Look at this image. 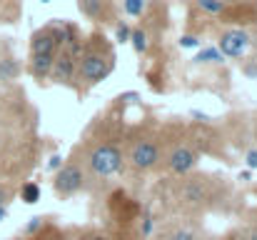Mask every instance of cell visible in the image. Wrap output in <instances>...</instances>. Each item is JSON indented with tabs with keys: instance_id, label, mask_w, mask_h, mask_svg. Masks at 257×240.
I'll list each match as a JSON object with an SVG mask.
<instances>
[{
	"instance_id": "cell-9",
	"label": "cell",
	"mask_w": 257,
	"mask_h": 240,
	"mask_svg": "<svg viewBox=\"0 0 257 240\" xmlns=\"http://www.w3.org/2000/svg\"><path fill=\"white\" fill-rule=\"evenodd\" d=\"M180 200L187 203V205H205L210 200V193H207V185L202 180H187L182 188H180Z\"/></svg>"
},
{
	"instance_id": "cell-13",
	"label": "cell",
	"mask_w": 257,
	"mask_h": 240,
	"mask_svg": "<svg viewBox=\"0 0 257 240\" xmlns=\"http://www.w3.org/2000/svg\"><path fill=\"white\" fill-rule=\"evenodd\" d=\"M192 63H197V65H205V63H225V58H222V53H220L217 48H202V50L192 58Z\"/></svg>"
},
{
	"instance_id": "cell-15",
	"label": "cell",
	"mask_w": 257,
	"mask_h": 240,
	"mask_svg": "<svg viewBox=\"0 0 257 240\" xmlns=\"http://www.w3.org/2000/svg\"><path fill=\"white\" fill-rule=\"evenodd\" d=\"M165 240H200V235L192 228H172L165 235Z\"/></svg>"
},
{
	"instance_id": "cell-21",
	"label": "cell",
	"mask_w": 257,
	"mask_h": 240,
	"mask_svg": "<svg viewBox=\"0 0 257 240\" xmlns=\"http://www.w3.org/2000/svg\"><path fill=\"white\" fill-rule=\"evenodd\" d=\"M180 48H200V38H195V35H182V38H180Z\"/></svg>"
},
{
	"instance_id": "cell-22",
	"label": "cell",
	"mask_w": 257,
	"mask_h": 240,
	"mask_svg": "<svg viewBox=\"0 0 257 240\" xmlns=\"http://www.w3.org/2000/svg\"><path fill=\"white\" fill-rule=\"evenodd\" d=\"M245 165H247L250 170H257V148H252V150L245 153Z\"/></svg>"
},
{
	"instance_id": "cell-3",
	"label": "cell",
	"mask_w": 257,
	"mask_h": 240,
	"mask_svg": "<svg viewBox=\"0 0 257 240\" xmlns=\"http://www.w3.org/2000/svg\"><path fill=\"white\" fill-rule=\"evenodd\" d=\"M115 68V60H110L105 53H85L80 60V78L87 85H97L107 78Z\"/></svg>"
},
{
	"instance_id": "cell-25",
	"label": "cell",
	"mask_w": 257,
	"mask_h": 240,
	"mask_svg": "<svg viewBox=\"0 0 257 240\" xmlns=\"http://www.w3.org/2000/svg\"><path fill=\"white\" fill-rule=\"evenodd\" d=\"M8 200H10V190H8L5 185H0V208H5Z\"/></svg>"
},
{
	"instance_id": "cell-11",
	"label": "cell",
	"mask_w": 257,
	"mask_h": 240,
	"mask_svg": "<svg viewBox=\"0 0 257 240\" xmlns=\"http://www.w3.org/2000/svg\"><path fill=\"white\" fill-rule=\"evenodd\" d=\"M18 75H20L18 60H15L13 55L0 58V83H13V80H18Z\"/></svg>"
},
{
	"instance_id": "cell-23",
	"label": "cell",
	"mask_w": 257,
	"mask_h": 240,
	"mask_svg": "<svg viewBox=\"0 0 257 240\" xmlns=\"http://www.w3.org/2000/svg\"><path fill=\"white\" fill-rule=\"evenodd\" d=\"M43 228V218H33L28 225H25V235H30V233H38Z\"/></svg>"
},
{
	"instance_id": "cell-18",
	"label": "cell",
	"mask_w": 257,
	"mask_h": 240,
	"mask_svg": "<svg viewBox=\"0 0 257 240\" xmlns=\"http://www.w3.org/2000/svg\"><path fill=\"white\" fill-rule=\"evenodd\" d=\"M143 8H145V0H125V13L133 18L143 15Z\"/></svg>"
},
{
	"instance_id": "cell-6",
	"label": "cell",
	"mask_w": 257,
	"mask_h": 240,
	"mask_svg": "<svg viewBox=\"0 0 257 240\" xmlns=\"http://www.w3.org/2000/svg\"><path fill=\"white\" fill-rule=\"evenodd\" d=\"M247 48H250V35H247L245 30L232 28V30L222 33L217 50L222 53V58H232V60H235V58H242Z\"/></svg>"
},
{
	"instance_id": "cell-28",
	"label": "cell",
	"mask_w": 257,
	"mask_h": 240,
	"mask_svg": "<svg viewBox=\"0 0 257 240\" xmlns=\"http://www.w3.org/2000/svg\"><path fill=\"white\" fill-rule=\"evenodd\" d=\"M5 218H8V208H0V223H3Z\"/></svg>"
},
{
	"instance_id": "cell-20",
	"label": "cell",
	"mask_w": 257,
	"mask_h": 240,
	"mask_svg": "<svg viewBox=\"0 0 257 240\" xmlns=\"http://www.w3.org/2000/svg\"><path fill=\"white\" fill-rule=\"evenodd\" d=\"M115 35H117V43H127L130 40V25L127 23H117Z\"/></svg>"
},
{
	"instance_id": "cell-4",
	"label": "cell",
	"mask_w": 257,
	"mask_h": 240,
	"mask_svg": "<svg viewBox=\"0 0 257 240\" xmlns=\"http://www.w3.org/2000/svg\"><path fill=\"white\" fill-rule=\"evenodd\" d=\"M127 160H130V165H133L135 170H140V173L153 170V168L160 163V145H158V140H150V138L138 140V143L133 145Z\"/></svg>"
},
{
	"instance_id": "cell-1",
	"label": "cell",
	"mask_w": 257,
	"mask_h": 240,
	"mask_svg": "<svg viewBox=\"0 0 257 240\" xmlns=\"http://www.w3.org/2000/svg\"><path fill=\"white\" fill-rule=\"evenodd\" d=\"M122 165H125V155L115 143H100L87 153V168L97 178H112L122 170Z\"/></svg>"
},
{
	"instance_id": "cell-27",
	"label": "cell",
	"mask_w": 257,
	"mask_h": 240,
	"mask_svg": "<svg viewBox=\"0 0 257 240\" xmlns=\"http://www.w3.org/2000/svg\"><path fill=\"white\" fill-rule=\"evenodd\" d=\"M245 240H257V228H252V230L245 235Z\"/></svg>"
},
{
	"instance_id": "cell-29",
	"label": "cell",
	"mask_w": 257,
	"mask_h": 240,
	"mask_svg": "<svg viewBox=\"0 0 257 240\" xmlns=\"http://www.w3.org/2000/svg\"><path fill=\"white\" fill-rule=\"evenodd\" d=\"M40 3H50V0H40Z\"/></svg>"
},
{
	"instance_id": "cell-5",
	"label": "cell",
	"mask_w": 257,
	"mask_h": 240,
	"mask_svg": "<svg viewBox=\"0 0 257 240\" xmlns=\"http://www.w3.org/2000/svg\"><path fill=\"white\" fill-rule=\"evenodd\" d=\"M63 45V33H60V25L53 28H40L33 33L30 38V55H43V53H58V48Z\"/></svg>"
},
{
	"instance_id": "cell-10",
	"label": "cell",
	"mask_w": 257,
	"mask_h": 240,
	"mask_svg": "<svg viewBox=\"0 0 257 240\" xmlns=\"http://www.w3.org/2000/svg\"><path fill=\"white\" fill-rule=\"evenodd\" d=\"M55 55H58V53H43V55H30V60H28V70H30V75H33V78H38V80L50 78V70H53Z\"/></svg>"
},
{
	"instance_id": "cell-2",
	"label": "cell",
	"mask_w": 257,
	"mask_h": 240,
	"mask_svg": "<svg viewBox=\"0 0 257 240\" xmlns=\"http://www.w3.org/2000/svg\"><path fill=\"white\" fill-rule=\"evenodd\" d=\"M83 185H85V173L78 163H63V168H58L53 175V190L60 198H70L80 193Z\"/></svg>"
},
{
	"instance_id": "cell-16",
	"label": "cell",
	"mask_w": 257,
	"mask_h": 240,
	"mask_svg": "<svg viewBox=\"0 0 257 240\" xmlns=\"http://www.w3.org/2000/svg\"><path fill=\"white\" fill-rule=\"evenodd\" d=\"M80 8L87 18H100L102 15V0H80Z\"/></svg>"
},
{
	"instance_id": "cell-7",
	"label": "cell",
	"mask_w": 257,
	"mask_h": 240,
	"mask_svg": "<svg viewBox=\"0 0 257 240\" xmlns=\"http://www.w3.org/2000/svg\"><path fill=\"white\" fill-rule=\"evenodd\" d=\"M197 150H192L190 145H177L172 148V153L168 155V168H170L175 175H187L197 168Z\"/></svg>"
},
{
	"instance_id": "cell-26",
	"label": "cell",
	"mask_w": 257,
	"mask_h": 240,
	"mask_svg": "<svg viewBox=\"0 0 257 240\" xmlns=\"http://www.w3.org/2000/svg\"><path fill=\"white\" fill-rule=\"evenodd\" d=\"M80 240H110L107 235H102V233H85Z\"/></svg>"
},
{
	"instance_id": "cell-17",
	"label": "cell",
	"mask_w": 257,
	"mask_h": 240,
	"mask_svg": "<svg viewBox=\"0 0 257 240\" xmlns=\"http://www.w3.org/2000/svg\"><path fill=\"white\" fill-rule=\"evenodd\" d=\"M197 8L205 10V13H210V15H217V13L225 10V3L222 0H197Z\"/></svg>"
},
{
	"instance_id": "cell-14",
	"label": "cell",
	"mask_w": 257,
	"mask_h": 240,
	"mask_svg": "<svg viewBox=\"0 0 257 240\" xmlns=\"http://www.w3.org/2000/svg\"><path fill=\"white\" fill-rule=\"evenodd\" d=\"M127 43H133V50L138 55H143L148 50V33L143 28H135V30H130V40Z\"/></svg>"
},
{
	"instance_id": "cell-19",
	"label": "cell",
	"mask_w": 257,
	"mask_h": 240,
	"mask_svg": "<svg viewBox=\"0 0 257 240\" xmlns=\"http://www.w3.org/2000/svg\"><path fill=\"white\" fill-rule=\"evenodd\" d=\"M140 233H143L145 240L150 238V233H153V213H145V215L140 218Z\"/></svg>"
},
{
	"instance_id": "cell-8",
	"label": "cell",
	"mask_w": 257,
	"mask_h": 240,
	"mask_svg": "<svg viewBox=\"0 0 257 240\" xmlns=\"http://www.w3.org/2000/svg\"><path fill=\"white\" fill-rule=\"evenodd\" d=\"M75 55L70 53V50H63V53H58L55 55V63H53V70H50V75L55 83H63V85H68L73 75H75Z\"/></svg>"
},
{
	"instance_id": "cell-24",
	"label": "cell",
	"mask_w": 257,
	"mask_h": 240,
	"mask_svg": "<svg viewBox=\"0 0 257 240\" xmlns=\"http://www.w3.org/2000/svg\"><path fill=\"white\" fill-rule=\"evenodd\" d=\"M58 168H63V158L60 155H53V158L48 160V170H58Z\"/></svg>"
},
{
	"instance_id": "cell-12",
	"label": "cell",
	"mask_w": 257,
	"mask_h": 240,
	"mask_svg": "<svg viewBox=\"0 0 257 240\" xmlns=\"http://www.w3.org/2000/svg\"><path fill=\"white\" fill-rule=\"evenodd\" d=\"M20 200H23L25 205H35V203L40 200V185L33 183V180L23 183V185H20Z\"/></svg>"
}]
</instances>
